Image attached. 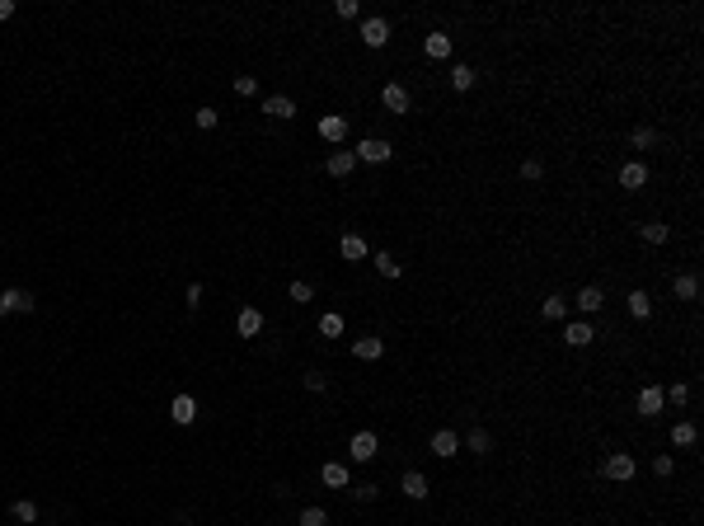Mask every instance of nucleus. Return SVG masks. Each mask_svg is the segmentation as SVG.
Masks as SVG:
<instances>
[{
  "label": "nucleus",
  "instance_id": "nucleus-1",
  "mask_svg": "<svg viewBox=\"0 0 704 526\" xmlns=\"http://www.w3.org/2000/svg\"><path fill=\"white\" fill-rule=\"evenodd\" d=\"M601 475H606L611 484H629V480H634V456H629V451H615V456H606Z\"/></svg>",
  "mask_w": 704,
  "mask_h": 526
},
{
  "label": "nucleus",
  "instance_id": "nucleus-2",
  "mask_svg": "<svg viewBox=\"0 0 704 526\" xmlns=\"http://www.w3.org/2000/svg\"><path fill=\"white\" fill-rule=\"evenodd\" d=\"M34 310H38V301H34L24 287L0 291V315H34Z\"/></svg>",
  "mask_w": 704,
  "mask_h": 526
},
{
  "label": "nucleus",
  "instance_id": "nucleus-3",
  "mask_svg": "<svg viewBox=\"0 0 704 526\" xmlns=\"http://www.w3.org/2000/svg\"><path fill=\"white\" fill-rule=\"evenodd\" d=\"M352 156L367 160V165H385L394 151H390V141H385V136H367V141H357V151H352Z\"/></svg>",
  "mask_w": 704,
  "mask_h": 526
},
{
  "label": "nucleus",
  "instance_id": "nucleus-4",
  "mask_svg": "<svg viewBox=\"0 0 704 526\" xmlns=\"http://www.w3.org/2000/svg\"><path fill=\"white\" fill-rule=\"evenodd\" d=\"M357 38H362L367 47H385V43H390V19H380V14H371V19H362Z\"/></svg>",
  "mask_w": 704,
  "mask_h": 526
},
{
  "label": "nucleus",
  "instance_id": "nucleus-5",
  "mask_svg": "<svg viewBox=\"0 0 704 526\" xmlns=\"http://www.w3.org/2000/svg\"><path fill=\"white\" fill-rule=\"evenodd\" d=\"M620 188H625V193L648 188V165H643V160H629V165H620Z\"/></svg>",
  "mask_w": 704,
  "mask_h": 526
},
{
  "label": "nucleus",
  "instance_id": "nucleus-6",
  "mask_svg": "<svg viewBox=\"0 0 704 526\" xmlns=\"http://www.w3.org/2000/svg\"><path fill=\"white\" fill-rule=\"evenodd\" d=\"M662 404H667L662 385H643V390H638V414H643V418H658V414H662Z\"/></svg>",
  "mask_w": 704,
  "mask_h": 526
},
{
  "label": "nucleus",
  "instance_id": "nucleus-7",
  "mask_svg": "<svg viewBox=\"0 0 704 526\" xmlns=\"http://www.w3.org/2000/svg\"><path fill=\"white\" fill-rule=\"evenodd\" d=\"M320 136H325V141H334V146H343L347 118H343V113H325V118H320Z\"/></svg>",
  "mask_w": 704,
  "mask_h": 526
},
{
  "label": "nucleus",
  "instance_id": "nucleus-8",
  "mask_svg": "<svg viewBox=\"0 0 704 526\" xmlns=\"http://www.w3.org/2000/svg\"><path fill=\"white\" fill-rule=\"evenodd\" d=\"M423 52L432 56V61H451V34H442V29H432V34L423 38Z\"/></svg>",
  "mask_w": 704,
  "mask_h": 526
},
{
  "label": "nucleus",
  "instance_id": "nucleus-9",
  "mask_svg": "<svg viewBox=\"0 0 704 526\" xmlns=\"http://www.w3.org/2000/svg\"><path fill=\"white\" fill-rule=\"evenodd\" d=\"M169 418H174L179 428H188L193 418H198V400H193V395H174V404H169Z\"/></svg>",
  "mask_w": 704,
  "mask_h": 526
},
{
  "label": "nucleus",
  "instance_id": "nucleus-10",
  "mask_svg": "<svg viewBox=\"0 0 704 526\" xmlns=\"http://www.w3.org/2000/svg\"><path fill=\"white\" fill-rule=\"evenodd\" d=\"M427 447H432V456H442V460H451L460 451V437L451 433V428H442V433H432V442H427Z\"/></svg>",
  "mask_w": 704,
  "mask_h": 526
},
{
  "label": "nucleus",
  "instance_id": "nucleus-11",
  "mask_svg": "<svg viewBox=\"0 0 704 526\" xmlns=\"http://www.w3.org/2000/svg\"><path fill=\"white\" fill-rule=\"evenodd\" d=\"M380 103H385L390 113H409V108H414V99H409L404 85H385V90H380Z\"/></svg>",
  "mask_w": 704,
  "mask_h": 526
},
{
  "label": "nucleus",
  "instance_id": "nucleus-12",
  "mask_svg": "<svg viewBox=\"0 0 704 526\" xmlns=\"http://www.w3.org/2000/svg\"><path fill=\"white\" fill-rule=\"evenodd\" d=\"M263 113L277 118V123H287V118H296V99L291 94H272V99H263Z\"/></svg>",
  "mask_w": 704,
  "mask_h": 526
},
{
  "label": "nucleus",
  "instance_id": "nucleus-13",
  "mask_svg": "<svg viewBox=\"0 0 704 526\" xmlns=\"http://www.w3.org/2000/svg\"><path fill=\"white\" fill-rule=\"evenodd\" d=\"M347 451H352V460H376L380 442H376V433H357L352 442H347Z\"/></svg>",
  "mask_w": 704,
  "mask_h": 526
},
{
  "label": "nucleus",
  "instance_id": "nucleus-14",
  "mask_svg": "<svg viewBox=\"0 0 704 526\" xmlns=\"http://www.w3.org/2000/svg\"><path fill=\"white\" fill-rule=\"evenodd\" d=\"M235 329H240L245 338H258V334H263V310L245 305V310H240V320H235Z\"/></svg>",
  "mask_w": 704,
  "mask_h": 526
},
{
  "label": "nucleus",
  "instance_id": "nucleus-15",
  "mask_svg": "<svg viewBox=\"0 0 704 526\" xmlns=\"http://www.w3.org/2000/svg\"><path fill=\"white\" fill-rule=\"evenodd\" d=\"M325 169L334 174V179H347V174L357 169V156H352V151H334V156L325 160Z\"/></svg>",
  "mask_w": 704,
  "mask_h": 526
},
{
  "label": "nucleus",
  "instance_id": "nucleus-16",
  "mask_svg": "<svg viewBox=\"0 0 704 526\" xmlns=\"http://www.w3.org/2000/svg\"><path fill=\"white\" fill-rule=\"evenodd\" d=\"M320 480H325L329 489H347V484H352V475H347V465H343V460H329L325 470H320Z\"/></svg>",
  "mask_w": 704,
  "mask_h": 526
},
{
  "label": "nucleus",
  "instance_id": "nucleus-17",
  "mask_svg": "<svg viewBox=\"0 0 704 526\" xmlns=\"http://www.w3.org/2000/svg\"><path fill=\"white\" fill-rule=\"evenodd\" d=\"M601 305H606V291L601 287H582L578 291V310L582 315H601Z\"/></svg>",
  "mask_w": 704,
  "mask_h": 526
},
{
  "label": "nucleus",
  "instance_id": "nucleus-18",
  "mask_svg": "<svg viewBox=\"0 0 704 526\" xmlns=\"http://www.w3.org/2000/svg\"><path fill=\"white\" fill-rule=\"evenodd\" d=\"M638 240H643V245H667L671 231H667V221H643L638 226Z\"/></svg>",
  "mask_w": 704,
  "mask_h": 526
},
{
  "label": "nucleus",
  "instance_id": "nucleus-19",
  "mask_svg": "<svg viewBox=\"0 0 704 526\" xmlns=\"http://www.w3.org/2000/svg\"><path fill=\"white\" fill-rule=\"evenodd\" d=\"M352 353H357L362 362H376L380 353H385V338H376V334H367V338H357V343H352Z\"/></svg>",
  "mask_w": 704,
  "mask_h": 526
},
{
  "label": "nucleus",
  "instance_id": "nucleus-20",
  "mask_svg": "<svg viewBox=\"0 0 704 526\" xmlns=\"http://www.w3.org/2000/svg\"><path fill=\"white\" fill-rule=\"evenodd\" d=\"M629 315H634V320H648V315H653V296L643 287L629 291Z\"/></svg>",
  "mask_w": 704,
  "mask_h": 526
},
{
  "label": "nucleus",
  "instance_id": "nucleus-21",
  "mask_svg": "<svg viewBox=\"0 0 704 526\" xmlns=\"http://www.w3.org/2000/svg\"><path fill=\"white\" fill-rule=\"evenodd\" d=\"M671 291H676L681 301H695V296H700V278H695V273H681V278H671Z\"/></svg>",
  "mask_w": 704,
  "mask_h": 526
},
{
  "label": "nucleus",
  "instance_id": "nucleus-22",
  "mask_svg": "<svg viewBox=\"0 0 704 526\" xmlns=\"http://www.w3.org/2000/svg\"><path fill=\"white\" fill-rule=\"evenodd\" d=\"M338 254H343L347 263H357V258H367V240L362 236H343L338 240Z\"/></svg>",
  "mask_w": 704,
  "mask_h": 526
},
{
  "label": "nucleus",
  "instance_id": "nucleus-23",
  "mask_svg": "<svg viewBox=\"0 0 704 526\" xmlns=\"http://www.w3.org/2000/svg\"><path fill=\"white\" fill-rule=\"evenodd\" d=\"M399 489H404V493H409V498L418 503V498H427V475H423V470H409V475H404V484H399Z\"/></svg>",
  "mask_w": 704,
  "mask_h": 526
},
{
  "label": "nucleus",
  "instance_id": "nucleus-24",
  "mask_svg": "<svg viewBox=\"0 0 704 526\" xmlns=\"http://www.w3.org/2000/svg\"><path fill=\"white\" fill-rule=\"evenodd\" d=\"M592 325H582V320H578V325H568V329H563V343H568V348H587V343H592Z\"/></svg>",
  "mask_w": 704,
  "mask_h": 526
},
{
  "label": "nucleus",
  "instance_id": "nucleus-25",
  "mask_svg": "<svg viewBox=\"0 0 704 526\" xmlns=\"http://www.w3.org/2000/svg\"><path fill=\"white\" fill-rule=\"evenodd\" d=\"M469 85H474V66H465V61H456V66H451V90H460V94H465Z\"/></svg>",
  "mask_w": 704,
  "mask_h": 526
},
{
  "label": "nucleus",
  "instance_id": "nucleus-26",
  "mask_svg": "<svg viewBox=\"0 0 704 526\" xmlns=\"http://www.w3.org/2000/svg\"><path fill=\"white\" fill-rule=\"evenodd\" d=\"M540 315H545V320H563V315H568V301H563V296H545Z\"/></svg>",
  "mask_w": 704,
  "mask_h": 526
},
{
  "label": "nucleus",
  "instance_id": "nucleus-27",
  "mask_svg": "<svg viewBox=\"0 0 704 526\" xmlns=\"http://www.w3.org/2000/svg\"><path fill=\"white\" fill-rule=\"evenodd\" d=\"M320 334L325 338H343V315H320Z\"/></svg>",
  "mask_w": 704,
  "mask_h": 526
},
{
  "label": "nucleus",
  "instance_id": "nucleus-28",
  "mask_svg": "<svg viewBox=\"0 0 704 526\" xmlns=\"http://www.w3.org/2000/svg\"><path fill=\"white\" fill-rule=\"evenodd\" d=\"M695 437H700V433H695V423H676V428H671V447H690Z\"/></svg>",
  "mask_w": 704,
  "mask_h": 526
},
{
  "label": "nucleus",
  "instance_id": "nucleus-29",
  "mask_svg": "<svg viewBox=\"0 0 704 526\" xmlns=\"http://www.w3.org/2000/svg\"><path fill=\"white\" fill-rule=\"evenodd\" d=\"M469 447L479 451V456H489V451H493V437L484 433V428H469Z\"/></svg>",
  "mask_w": 704,
  "mask_h": 526
},
{
  "label": "nucleus",
  "instance_id": "nucleus-30",
  "mask_svg": "<svg viewBox=\"0 0 704 526\" xmlns=\"http://www.w3.org/2000/svg\"><path fill=\"white\" fill-rule=\"evenodd\" d=\"M376 273H380V278H399V263H394V254H385V249H380V254H376Z\"/></svg>",
  "mask_w": 704,
  "mask_h": 526
},
{
  "label": "nucleus",
  "instance_id": "nucleus-31",
  "mask_svg": "<svg viewBox=\"0 0 704 526\" xmlns=\"http://www.w3.org/2000/svg\"><path fill=\"white\" fill-rule=\"evenodd\" d=\"M10 512H14V522H38V503H29V498H19Z\"/></svg>",
  "mask_w": 704,
  "mask_h": 526
},
{
  "label": "nucleus",
  "instance_id": "nucleus-32",
  "mask_svg": "<svg viewBox=\"0 0 704 526\" xmlns=\"http://www.w3.org/2000/svg\"><path fill=\"white\" fill-rule=\"evenodd\" d=\"M193 123H198L202 132H212V127L221 123V113H216V108H198V113H193Z\"/></svg>",
  "mask_w": 704,
  "mask_h": 526
},
{
  "label": "nucleus",
  "instance_id": "nucleus-33",
  "mask_svg": "<svg viewBox=\"0 0 704 526\" xmlns=\"http://www.w3.org/2000/svg\"><path fill=\"white\" fill-rule=\"evenodd\" d=\"M287 296H291V301H315V287H310V282H291V287H287Z\"/></svg>",
  "mask_w": 704,
  "mask_h": 526
},
{
  "label": "nucleus",
  "instance_id": "nucleus-34",
  "mask_svg": "<svg viewBox=\"0 0 704 526\" xmlns=\"http://www.w3.org/2000/svg\"><path fill=\"white\" fill-rule=\"evenodd\" d=\"M521 179H531V183H540V179H545V165H540V160H536V156H531V160H521Z\"/></svg>",
  "mask_w": 704,
  "mask_h": 526
},
{
  "label": "nucleus",
  "instance_id": "nucleus-35",
  "mask_svg": "<svg viewBox=\"0 0 704 526\" xmlns=\"http://www.w3.org/2000/svg\"><path fill=\"white\" fill-rule=\"evenodd\" d=\"M301 526H329V512H325V507H305V512H301Z\"/></svg>",
  "mask_w": 704,
  "mask_h": 526
},
{
  "label": "nucleus",
  "instance_id": "nucleus-36",
  "mask_svg": "<svg viewBox=\"0 0 704 526\" xmlns=\"http://www.w3.org/2000/svg\"><path fill=\"white\" fill-rule=\"evenodd\" d=\"M629 141H634L638 151H648V146L658 141V132H653V127H634V136H629Z\"/></svg>",
  "mask_w": 704,
  "mask_h": 526
},
{
  "label": "nucleus",
  "instance_id": "nucleus-37",
  "mask_svg": "<svg viewBox=\"0 0 704 526\" xmlns=\"http://www.w3.org/2000/svg\"><path fill=\"white\" fill-rule=\"evenodd\" d=\"M671 470H676V460H671L667 451H662V456L653 460V475H658V480H671Z\"/></svg>",
  "mask_w": 704,
  "mask_h": 526
},
{
  "label": "nucleus",
  "instance_id": "nucleus-38",
  "mask_svg": "<svg viewBox=\"0 0 704 526\" xmlns=\"http://www.w3.org/2000/svg\"><path fill=\"white\" fill-rule=\"evenodd\" d=\"M662 395H667L671 404H690V385H685V381H676L671 390H662Z\"/></svg>",
  "mask_w": 704,
  "mask_h": 526
},
{
  "label": "nucleus",
  "instance_id": "nucleus-39",
  "mask_svg": "<svg viewBox=\"0 0 704 526\" xmlns=\"http://www.w3.org/2000/svg\"><path fill=\"white\" fill-rule=\"evenodd\" d=\"M235 94H245V99H249V94H258V80L254 76H235Z\"/></svg>",
  "mask_w": 704,
  "mask_h": 526
},
{
  "label": "nucleus",
  "instance_id": "nucleus-40",
  "mask_svg": "<svg viewBox=\"0 0 704 526\" xmlns=\"http://www.w3.org/2000/svg\"><path fill=\"white\" fill-rule=\"evenodd\" d=\"M376 484H357V489H352V498H357V503H376Z\"/></svg>",
  "mask_w": 704,
  "mask_h": 526
},
{
  "label": "nucleus",
  "instance_id": "nucleus-41",
  "mask_svg": "<svg viewBox=\"0 0 704 526\" xmlns=\"http://www.w3.org/2000/svg\"><path fill=\"white\" fill-rule=\"evenodd\" d=\"M325 371H305V390H315V395H320V390H325Z\"/></svg>",
  "mask_w": 704,
  "mask_h": 526
},
{
  "label": "nucleus",
  "instance_id": "nucleus-42",
  "mask_svg": "<svg viewBox=\"0 0 704 526\" xmlns=\"http://www.w3.org/2000/svg\"><path fill=\"white\" fill-rule=\"evenodd\" d=\"M357 14V0H338V19H352Z\"/></svg>",
  "mask_w": 704,
  "mask_h": 526
},
{
  "label": "nucleus",
  "instance_id": "nucleus-43",
  "mask_svg": "<svg viewBox=\"0 0 704 526\" xmlns=\"http://www.w3.org/2000/svg\"><path fill=\"white\" fill-rule=\"evenodd\" d=\"M193 305H202V282H188V310Z\"/></svg>",
  "mask_w": 704,
  "mask_h": 526
},
{
  "label": "nucleus",
  "instance_id": "nucleus-44",
  "mask_svg": "<svg viewBox=\"0 0 704 526\" xmlns=\"http://www.w3.org/2000/svg\"><path fill=\"white\" fill-rule=\"evenodd\" d=\"M14 14V0H0V19H10Z\"/></svg>",
  "mask_w": 704,
  "mask_h": 526
}]
</instances>
